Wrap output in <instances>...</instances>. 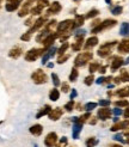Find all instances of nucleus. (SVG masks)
<instances>
[{
  "label": "nucleus",
  "instance_id": "nucleus-62",
  "mask_svg": "<svg viewBox=\"0 0 129 147\" xmlns=\"http://www.w3.org/2000/svg\"><path fill=\"white\" fill-rule=\"evenodd\" d=\"M69 147H77V146H69Z\"/></svg>",
  "mask_w": 129,
  "mask_h": 147
},
{
  "label": "nucleus",
  "instance_id": "nucleus-34",
  "mask_svg": "<svg viewBox=\"0 0 129 147\" xmlns=\"http://www.w3.org/2000/svg\"><path fill=\"white\" fill-rule=\"evenodd\" d=\"M99 67H100V65H99L98 62H92V63L90 65V67H89V71H90L91 74H93L95 72L99 71Z\"/></svg>",
  "mask_w": 129,
  "mask_h": 147
},
{
  "label": "nucleus",
  "instance_id": "nucleus-44",
  "mask_svg": "<svg viewBox=\"0 0 129 147\" xmlns=\"http://www.w3.org/2000/svg\"><path fill=\"white\" fill-rule=\"evenodd\" d=\"M86 35V31L84 30V29H78V30L74 32V37L78 38V37H85Z\"/></svg>",
  "mask_w": 129,
  "mask_h": 147
},
{
  "label": "nucleus",
  "instance_id": "nucleus-30",
  "mask_svg": "<svg viewBox=\"0 0 129 147\" xmlns=\"http://www.w3.org/2000/svg\"><path fill=\"white\" fill-rule=\"evenodd\" d=\"M68 47H69V43H68V42H64V43H62L61 47H60V48H57V54H59V55L64 54V53H66V51H67Z\"/></svg>",
  "mask_w": 129,
  "mask_h": 147
},
{
  "label": "nucleus",
  "instance_id": "nucleus-50",
  "mask_svg": "<svg viewBox=\"0 0 129 147\" xmlns=\"http://www.w3.org/2000/svg\"><path fill=\"white\" fill-rule=\"evenodd\" d=\"M77 96H78V92H77V90H75V89H73V90H72V92H71V96H69V98L74 100V98H75Z\"/></svg>",
  "mask_w": 129,
  "mask_h": 147
},
{
  "label": "nucleus",
  "instance_id": "nucleus-25",
  "mask_svg": "<svg viewBox=\"0 0 129 147\" xmlns=\"http://www.w3.org/2000/svg\"><path fill=\"white\" fill-rule=\"evenodd\" d=\"M120 35L123 36V37H128L129 36V23H122L121 28H120Z\"/></svg>",
  "mask_w": 129,
  "mask_h": 147
},
{
  "label": "nucleus",
  "instance_id": "nucleus-49",
  "mask_svg": "<svg viewBox=\"0 0 129 147\" xmlns=\"http://www.w3.org/2000/svg\"><path fill=\"white\" fill-rule=\"evenodd\" d=\"M105 83V77H100L98 79H96V84L100 85V84H104Z\"/></svg>",
  "mask_w": 129,
  "mask_h": 147
},
{
  "label": "nucleus",
  "instance_id": "nucleus-43",
  "mask_svg": "<svg viewBox=\"0 0 129 147\" xmlns=\"http://www.w3.org/2000/svg\"><path fill=\"white\" fill-rule=\"evenodd\" d=\"M114 140H115V141H118V142H121V144H127L123 134H116V135L114 136Z\"/></svg>",
  "mask_w": 129,
  "mask_h": 147
},
{
  "label": "nucleus",
  "instance_id": "nucleus-58",
  "mask_svg": "<svg viewBox=\"0 0 129 147\" xmlns=\"http://www.w3.org/2000/svg\"><path fill=\"white\" fill-rule=\"evenodd\" d=\"M110 147H123V146H122V145H111Z\"/></svg>",
  "mask_w": 129,
  "mask_h": 147
},
{
  "label": "nucleus",
  "instance_id": "nucleus-57",
  "mask_svg": "<svg viewBox=\"0 0 129 147\" xmlns=\"http://www.w3.org/2000/svg\"><path fill=\"white\" fill-rule=\"evenodd\" d=\"M117 122H120L118 116H115V117H114V123H117Z\"/></svg>",
  "mask_w": 129,
  "mask_h": 147
},
{
  "label": "nucleus",
  "instance_id": "nucleus-46",
  "mask_svg": "<svg viewBox=\"0 0 129 147\" xmlns=\"http://www.w3.org/2000/svg\"><path fill=\"white\" fill-rule=\"evenodd\" d=\"M31 36H32V35L28 31V32H25L24 35H22V36H20V40H22V41H29V40L31 38Z\"/></svg>",
  "mask_w": 129,
  "mask_h": 147
},
{
  "label": "nucleus",
  "instance_id": "nucleus-4",
  "mask_svg": "<svg viewBox=\"0 0 129 147\" xmlns=\"http://www.w3.org/2000/svg\"><path fill=\"white\" fill-rule=\"evenodd\" d=\"M31 79H32V82L36 85H42V84H46L47 83L48 77H47V73L44 71L38 68V69H36L32 73V74H31Z\"/></svg>",
  "mask_w": 129,
  "mask_h": 147
},
{
  "label": "nucleus",
  "instance_id": "nucleus-2",
  "mask_svg": "<svg viewBox=\"0 0 129 147\" xmlns=\"http://www.w3.org/2000/svg\"><path fill=\"white\" fill-rule=\"evenodd\" d=\"M116 45H117V41H111V42L104 43L103 46H100V48H99L98 51H97L98 56H100V57H108V56L111 54L112 48L116 46Z\"/></svg>",
  "mask_w": 129,
  "mask_h": 147
},
{
  "label": "nucleus",
  "instance_id": "nucleus-13",
  "mask_svg": "<svg viewBox=\"0 0 129 147\" xmlns=\"http://www.w3.org/2000/svg\"><path fill=\"white\" fill-rule=\"evenodd\" d=\"M63 111H62V109L61 108H55V109H52V111L49 113L48 117L52 121H57V120H60L61 119V116H62Z\"/></svg>",
  "mask_w": 129,
  "mask_h": 147
},
{
  "label": "nucleus",
  "instance_id": "nucleus-60",
  "mask_svg": "<svg viewBox=\"0 0 129 147\" xmlns=\"http://www.w3.org/2000/svg\"><path fill=\"white\" fill-rule=\"evenodd\" d=\"M105 1H106V3H108V4H109V5H110V4H111V0H105Z\"/></svg>",
  "mask_w": 129,
  "mask_h": 147
},
{
  "label": "nucleus",
  "instance_id": "nucleus-12",
  "mask_svg": "<svg viewBox=\"0 0 129 147\" xmlns=\"http://www.w3.org/2000/svg\"><path fill=\"white\" fill-rule=\"evenodd\" d=\"M46 22H47V18H46V17H40L38 19H36L35 23H34V25L30 28V30H29V32L32 35L35 31H37L41 26H43V24H44Z\"/></svg>",
  "mask_w": 129,
  "mask_h": 147
},
{
  "label": "nucleus",
  "instance_id": "nucleus-26",
  "mask_svg": "<svg viewBox=\"0 0 129 147\" xmlns=\"http://www.w3.org/2000/svg\"><path fill=\"white\" fill-rule=\"evenodd\" d=\"M98 142H99V140H98L97 138L91 136V138H87V139H86L85 145H86V147H96V146L98 145Z\"/></svg>",
  "mask_w": 129,
  "mask_h": 147
},
{
  "label": "nucleus",
  "instance_id": "nucleus-6",
  "mask_svg": "<svg viewBox=\"0 0 129 147\" xmlns=\"http://www.w3.org/2000/svg\"><path fill=\"white\" fill-rule=\"evenodd\" d=\"M69 29H73V20L72 19H66V20H62L57 24V34L62 35L64 32H67Z\"/></svg>",
  "mask_w": 129,
  "mask_h": 147
},
{
  "label": "nucleus",
  "instance_id": "nucleus-17",
  "mask_svg": "<svg viewBox=\"0 0 129 147\" xmlns=\"http://www.w3.org/2000/svg\"><path fill=\"white\" fill-rule=\"evenodd\" d=\"M83 130V124L81 123H73V129H72V136H73L74 140H78L80 133Z\"/></svg>",
  "mask_w": 129,
  "mask_h": 147
},
{
  "label": "nucleus",
  "instance_id": "nucleus-35",
  "mask_svg": "<svg viewBox=\"0 0 129 147\" xmlns=\"http://www.w3.org/2000/svg\"><path fill=\"white\" fill-rule=\"evenodd\" d=\"M90 119H91V114L90 113H86V114H84V115H81L80 117H79V123L84 124L85 122H89Z\"/></svg>",
  "mask_w": 129,
  "mask_h": 147
},
{
  "label": "nucleus",
  "instance_id": "nucleus-38",
  "mask_svg": "<svg viewBox=\"0 0 129 147\" xmlns=\"http://www.w3.org/2000/svg\"><path fill=\"white\" fill-rule=\"evenodd\" d=\"M95 77H93V74H90V76H87L85 78V80H84V84L85 85H87V86H91L92 84H93V82H95Z\"/></svg>",
  "mask_w": 129,
  "mask_h": 147
},
{
  "label": "nucleus",
  "instance_id": "nucleus-3",
  "mask_svg": "<svg viewBox=\"0 0 129 147\" xmlns=\"http://www.w3.org/2000/svg\"><path fill=\"white\" fill-rule=\"evenodd\" d=\"M46 50L44 48H32L30 49L29 51H26V54H25V60L29 61V62H34L36 61L37 59L43 54V53H46Z\"/></svg>",
  "mask_w": 129,
  "mask_h": 147
},
{
  "label": "nucleus",
  "instance_id": "nucleus-63",
  "mask_svg": "<svg viewBox=\"0 0 129 147\" xmlns=\"http://www.w3.org/2000/svg\"><path fill=\"white\" fill-rule=\"evenodd\" d=\"M35 147H38V146H37V145H36V146H35Z\"/></svg>",
  "mask_w": 129,
  "mask_h": 147
},
{
  "label": "nucleus",
  "instance_id": "nucleus-42",
  "mask_svg": "<svg viewBox=\"0 0 129 147\" xmlns=\"http://www.w3.org/2000/svg\"><path fill=\"white\" fill-rule=\"evenodd\" d=\"M98 14H99V11L97 9H93V10H91L87 14H86L85 18H93V17H97Z\"/></svg>",
  "mask_w": 129,
  "mask_h": 147
},
{
  "label": "nucleus",
  "instance_id": "nucleus-33",
  "mask_svg": "<svg viewBox=\"0 0 129 147\" xmlns=\"http://www.w3.org/2000/svg\"><path fill=\"white\" fill-rule=\"evenodd\" d=\"M120 79H121V82H123V83L129 82V73H128L126 69H122V71H121Z\"/></svg>",
  "mask_w": 129,
  "mask_h": 147
},
{
  "label": "nucleus",
  "instance_id": "nucleus-18",
  "mask_svg": "<svg viewBox=\"0 0 129 147\" xmlns=\"http://www.w3.org/2000/svg\"><path fill=\"white\" fill-rule=\"evenodd\" d=\"M61 10H62V7H61L60 3H59V1H55V3H53L52 5L49 6L48 14H56V13H59Z\"/></svg>",
  "mask_w": 129,
  "mask_h": 147
},
{
  "label": "nucleus",
  "instance_id": "nucleus-28",
  "mask_svg": "<svg viewBox=\"0 0 129 147\" xmlns=\"http://www.w3.org/2000/svg\"><path fill=\"white\" fill-rule=\"evenodd\" d=\"M78 77H79V72H78V69L75 67H73V68H72V71H71L69 77H68V80L71 83H74L75 80L78 79Z\"/></svg>",
  "mask_w": 129,
  "mask_h": 147
},
{
  "label": "nucleus",
  "instance_id": "nucleus-1",
  "mask_svg": "<svg viewBox=\"0 0 129 147\" xmlns=\"http://www.w3.org/2000/svg\"><path fill=\"white\" fill-rule=\"evenodd\" d=\"M92 57H93V54L91 53V51H84V53L78 54V56L74 60V67L75 68L77 67H83V66H85L89 61L92 60Z\"/></svg>",
  "mask_w": 129,
  "mask_h": 147
},
{
  "label": "nucleus",
  "instance_id": "nucleus-32",
  "mask_svg": "<svg viewBox=\"0 0 129 147\" xmlns=\"http://www.w3.org/2000/svg\"><path fill=\"white\" fill-rule=\"evenodd\" d=\"M67 145H68V139L66 136H62V138H60V140L57 141L55 147H66Z\"/></svg>",
  "mask_w": 129,
  "mask_h": 147
},
{
  "label": "nucleus",
  "instance_id": "nucleus-22",
  "mask_svg": "<svg viewBox=\"0 0 129 147\" xmlns=\"http://www.w3.org/2000/svg\"><path fill=\"white\" fill-rule=\"evenodd\" d=\"M22 48L20 47H13L10 51H9V56L12 57V59H18L20 55H22Z\"/></svg>",
  "mask_w": 129,
  "mask_h": 147
},
{
  "label": "nucleus",
  "instance_id": "nucleus-41",
  "mask_svg": "<svg viewBox=\"0 0 129 147\" xmlns=\"http://www.w3.org/2000/svg\"><path fill=\"white\" fill-rule=\"evenodd\" d=\"M64 109H66V111L71 113L72 110L74 109V100H73V99H71L68 103H66V104H64Z\"/></svg>",
  "mask_w": 129,
  "mask_h": 147
},
{
  "label": "nucleus",
  "instance_id": "nucleus-8",
  "mask_svg": "<svg viewBox=\"0 0 129 147\" xmlns=\"http://www.w3.org/2000/svg\"><path fill=\"white\" fill-rule=\"evenodd\" d=\"M57 53V48L56 47H50V48H48L47 50H46V53H44V55H43V57H42V65H47L48 63V61L52 59L55 54Z\"/></svg>",
  "mask_w": 129,
  "mask_h": 147
},
{
  "label": "nucleus",
  "instance_id": "nucleus-61",
  "mask_svg": "<svg viewBox=\"0 0 129 147\" xmlns=\"http://www.w3.org/2000/svg\"><path fill=\"white\" fill-rule=\"evenodd\" d=\"M74 1H80V0H74Z\"/></svg>",
  "mask_w": 129,
  "mask_h": 147
},
{
  "label": "nucleus",
  "instance_id": "nucleus-14",
  "mask_svg": "<svg viewBox=\"0 0 129 147\" xmlns=\"http://www.w3.org/2000/svg\"><path fill=\"white\" fill-rule=\"evenodd\" d=\"M29 131L34 135V136H41L42 133H43V126L40 123H36V124H32V126L29 128Z\"/></svg>",
  "mask_w": 129,
  "mask_h": 147
},
{
  "label": "nucleus",
  "instance_id": "nucleus-16",
  "mask_svg": "<svg viewBox=\"0 0 129 147\" xmlns=\"http://www.w3.org/2000/svg\"><path fill=\"white\" fill-rule=\"evenodd\" d=\"M117 50L121 54H129V40H123L118 43L117 46Z\"/></svg>",
  "mask_w": 129,
  "mask_h": 147
},
{
  "label": "nucleus",
  "instance_id": "nucleus-10",
  "mask_svg": "<svg viewBox=\"0 0 129 147\" xmlns=\"http://www.w3.org/2000/svg\"><path fill=\"white\" fill-rule=\"evenodd\" d=\"M59 37V34H50L48 35L47 37L44 38V41L42 42V45H43V48L44 49H48L50 47H53V43L55 42V40Z\"/></svg>",
  "mask_w": 129,
  "mask_h": 147
},
{
  "label": "nucleus",
  "instance_id": "nucleus-19",
  "mask_svg": "<svg viewBox=\"0 0 129 147\" xmlns=\"http://www.w3.org/2000/svg\"><path fill=\"white\" fill-rule=\"evenodd\" d=\"M52 107H50L49 104H46L44 107H43L42 109H40V111L36 114V119H41V117H43V116H46V115H49V113L52 111Z\"/></svg>",
  "mask_w": 129,
  "mask_h": 147
},
{
  "label": "nucleus",
  "instance_id": "nucleus-53",
  "mask_svg": "<svg viewBox=\"0 0 129 147\" xmlns=\"http://www.w3.org/2000/svg\"><path fill=\"white\" fill-rule=\"evenodd\" d=\"M123 136H124V139H126V142H127V144H129V130H128V131H126V133L123 134Z\"/></svg>",
  "mask_w": 129,
  "mask_h": 147
},
{
  "label": "nucleus",
  "instance_id": "nucleus-54",
  "mask_svg": "<svg viewBox=\"0 0 129 147\" xmlns=\"http://www.w3.org/2000/svg\"><path fill=\"white\" fill-rule=\"evenodd\" d=\"M92 120H89V123L90 124H96L97 123V119H95V117H91Z\"/></svg>",
  "mask_w": 129,
  "mask_h": 147
},
{
  "label": "nucleus",
  "instance_id": "nucleus-55",
  "mask_svg": "<svg viewBox=\"0 0 129 147\" xmlns=\"http://www.w3.org/2000/svg\"><path fill=\"white\" fill-rule=\"evenodd\" d=\"M6 3H16V4H19V5H20L22 0H7Z\"/></svg>",
  "mask_w": 129,
  "mask_h": 147
},
{
  "label": "nucleus",
  "instance_id": "nucleus-29",
  "mask_svg": "<svg viewBox=\"0 0 129 147\" xmlns=\"http://www.w3.org/2000/svg\"><path fill=\"white\" fill-rule=\"evenodd\" d=\"M97 105H98V103H96V102H89V103H86V104L84 105V110L86 113H90V111H92L93 109H96Z\"/></svg>",
  "mask_w": 129,
  "mask_h": 147
},
{
  "label": "nucleus",
  "instance_id": "nucleus-64",
  "mask_svg": "<svg viewBox=\"0 0 129 147\" xmlns=\"http://www.w3.org/2000/svg\"><path fill=\"white\" fill-rule=\"evenodd\" d=\"M0 3H1V0H0Z\"/></svg>",
  "mask_w": 129,
  "mask_h": 147
},
{
  "label": "nucleus",
  "instance_id": "nucleus-27",
  "mask_svg": "<svg viewBox=\"0 0 129 147\" xmlns=\"http://www.w3.org/2000/svg\"><path fill=\"white\" fill-rule=\"evenodd\" d=\"M116 94H117L120 98H126V97H128V96H129V86H126V87H123V89L117 90Z\"/></svg>",
  "mask_w": 129,
  "mask_h": 147
},
{
  "label": "nucleus",
  "instance_id": "nucleus-23",
  "mask_svg": "<svg viewBox=\"0 0 129 147\" xmlns=\"http://www.w3.org/2000/svg\"><path fill=\"white\" fill-rule=\"evenodd\" d=\"M60 98V91L56 89V87H54V89L50 90L49 92V99L52 100V102H56V100H59Z\"/></svg>",
  "mask_w": 129,
  "mask_h": 147
},
{
  "label": "nucleus",
  "instance_id": "nucleus-52",
  "mask_svg": "<svg viewBox=\"0 0 129 147\" xmlns=\"http://www.w3.org/2000/svg\"><path fill=\"white\" fill-rule=\"evenodd\" d=\"M123 115H124L126 119H129V107H127V109L123 111Z\"/></svg>",
  "mask_w": 129,
  "mask_h": 147
},
{
  "label": "nucleus",
  "instance_id": "nucleus-47",
  "mask_svg": "<svg viewBox=\"0 0 129 147\" xmlns=\"http://www.w3.org/2000/svg\"><path fill=\"white\" fill-rule=\"evenodd\" d=\"M61 90H62V92L67 93V92L69 91V85H68V83H62V84H61Z\"/></svg>",
  "mask_w": 129,
  "mask_h": 147
},
{
  "label": "nucleus",
  "instance_id": "nucleus-59",
  "mask_svg": "<svg viewBox=\"0 0 129 147\" xmlns=\"http://www.w3.org/2000/svg\"><path fill=\"white\" fill-rule=\"evenodd\" d=\"M124 65H129V57L127 59V60H124Z\"/></svg>",
  "mask_w": 129,
  "mask_h": 147
},
{
  "label": "nucleus",
  "instance_id": "nucleus-11",
  "mask_svg": "<svg viewBox=\"0 0 129 147\" xmlns=\"http://www.w3.org/2000/svg\"><path fill=\"white\" fill-rule=\"evenodd\" d=\"M123 65H124V60L122 57H120V56L112 57V62H111V66H110L111 72H116L121 66H123Z\"/></svg>",
  "mask_w": 129,
  "mask_h": 147
},
{
  "label": "nucleus",
  "instance_id": "nucleus-39",
  "mask_svg": "<svg viewBox=\"0 0 129 147\" xmlns=\"http://www.w3.org/2000/svg\"><path fill=\"white\" fill-rule=\"evenodd\" d=\"M69 54H62V55H59V57H57V63H63V62H66L68 59H69Z\"/></svg>",
  "mask_w": 129,
  "mask_h": 147
},
{
  "label": "nucleus",
  "instance_id": "nucleus-40",
  "mask_svg": "<svg viewBox=\"0 0 129 147\" xmlns=\"http://www.w3.org/2000/svg\"><path fill=\"white\" fill-rule=\"evenodd\" d=\"M122 12H123V7L122 6H115L111 9V13L115 14V16H118V14H121Z\"/></svg>",
  "mask_w": 129,
  "mask_h": 147
},
{
  "label": "nucleus",
  "instance_id": "nucleus-15",
  "mask_svg": "<svg viewBox=\"0 0 129 147\" xmlns=\"http://www.w3.org/2000/svg\"><path fill=\"white\" fill-rule=\"evenodd\" d=\"M129 127V121L128 120H124V121H120L117 123H114L112 127L110 128L111 131H117V130H121V129H126Z\"/></svg>",
  "mask_w": 129,
  "mask_h": 147
},
{
  "label": "nucleus",
  "instance_id": "nucleus-9",
  "mask_svg": "<svg viewBox=\"0 0 129 147\" xmlns=\"http://www.w3.org/2000/svg\"><path fill=\"white\" fill-rule=\"evenodd\" d=\"M111 114H112L111 109H109V108H102V109H99L97 111V117L99 120H102V121H106V120H109L111 117Z\"/></svg>",
  "mask_w": 129,
  "mask_h": 147
},
{
  "label": "nucleus",
  "instance_id": "nucleus-45",
  "mask_svg": "<svg viewBox=\"0 0 129 147\" xmlns=\"http://www.w3.org/2000/svg\"><path fill=\"white\" fill-rule=\"evenodd\" d=\"M98 104L102 107V108H108V107L111 104V102H110L109 99H100V100L98 102Z\"/></svg>",
  "mask_w": 129,
  "mask_h": 147
},
{
  "label": "nucleus",
  "instance_id": "nucleus-24",
  "mask_svg": "<svg viewBox=\"0 0 129 147\" xmlns=\"http://www.w3.org/2000/svg\"><path fill=\"white\" fill-rule=\"evenodd\" d=\"M84 22H85V17L84 16H80V14H77L74 20H73V29L80 28L84 24Z\"/></svg>",
  "mask_w": 129,
  "mask_h": 147
},
{
  "label": "nucleus",
  "instance_id": "nucleus-37",
  "mask_svg": "<svg viewBox=\"0 0 129 147\" xmlns=\"http://www.w3.org/2000/svg\"><path fill=\"white\" fill-rule=\"evenodd\" d=\"M115 105H116L117 108H127V107H129V102L126 100V99L116 100V102H115Z\"/></svg>",
  "mask_w": 129,
  "mask_h": 147
},
{
  "label": "nucleus",
  "instance_id": "nucleus-36",
  "mask_svg": "<svg viewBox=\"0 0 129 147\" xmlns=\"http://www.w3.org/2000/svg\"><path fill=\"white\" fill-rule=\"evenodd\" d=\"M52 80H53L54 87H57V86L61 85V82H60V79H59V76H57L56 73H52Z\"/></svg>",
  "mask_w": 129,
  "mask_h": 147
},
{
  "label": "nucleus",
  "instance_id": "nucleus-48",
  "mask_svg": "<svg viewBox=\"0 0 129 147\" xmlns=\"http://www.w3.org/2000/svg\"><path fill=\"white\" fill-rule=\"evenodd\" d=\"M112 114L115 115V116H120V115H122L123 114V111H122V109H120V108H115V109H112Z\"/></svg>",
  "mask_w": 129,
  "mask_h": 147
},
{
  "label": "nucleus",
  "instance_id": "nucleus-5",
  "mask_svg": "<svg viewBox=\"0 0 129 147\" xmlns=\"http://www.w3.org/2000/svg\"><path fill=\"white\" fill-rule=\"evenodd\" d=\"M116 23H117V22L115 19H105L104 22H100L97 26L92 28V34H98L100 31L105 30V29H110V28L116 25Z\"/></svg>",
  "mask_w": 129,
  "mask_h": 147
},
{
  "label": "nucleus",
  "instance_id": "nucleus-56",
  "mask_svg": "<svg viewBox=\"0 0 129 147\" xmlns=\"http://www.w3.org/2000/svg\"><path fill=\"white\" fill-rule=\"evenodd\" d=\"M47 67H48V68H53V67H54V63H53V62H48V63H47Z\"/></svg>",
  "mask_w": 129,
  "mask_h": 147
},
{
  "label": "nucleus",
  "instance_id": "nucleus-51",
  "mask_svg": "<svg viewBox=\"0 0 129 147\" xmlns=\"http://www.w3.org/2000/svg\"><path fill=\"white\" fill-rule=\"evenodd\" d=\"M98 72H99V73H102V74H104V73L106 72V66H100Z\"/></svg>",
  "mask_w": 129,
  "mask_h": 147
},
{
  "label": "nucleus",
  "instance_id": "nucleus-20",
  "mask_svg": "<svg viewBox=\"0 0 129 147\" xmlns=\"http://www.w3.org/2000/svg\"><path fill=\"white\" fill-rule=\"evenodd\" d=\"M84 47V37H78L75 38V42L72 45V49L73 51H79L81 50V48Z\"/></svg>",
  "mask_w": 129,
  "mask_h": 147
},
{
  "label": "nucleus",
  "instance_id": "nucleus-7",
  "mask_svg": "<svg viewBox=\"0 0 129 147\" xmlns=\"http://www.w3.org/2000/svg\"><path fill=\"white\" fill-rule=\"evenodd\" d=\"M57 141H59L57 134L55 131H50V133H48L44 138V146L46 147H55Z\"/></svg>",
  "mask_w": 129,
  "mask_h": 147
},
{
  "label": "nucleus",
  "instance_id": "nucleus-21",
  "mask_svg": "<svg viewBox=\"0 0 129 147\" xmlns=\"http://www.w3.org/2000/svg\"><path fill=\"white\" fill-rule=\"evenodd\" d=\"M98 45V38L96 37V36H92V37L87 38V41L85 42V45H84V48L85 49H90L92 47H95Z\"/></svg>",
  "mask_w": 129,
  "mask_h": 147
},
{
  "label": "nucleus",
  "instance_id": "nucleus-31",
  "mask_svg": "<svg viewBox=\"0 0 129 147\" xmlns=\"http://www.w3.org/2000/svg\"><path fill=\"white\" fill-rule=\"evenodd\" d=\"M56 23H57L56 20H50L49 23L46 25V30H48L49 32H54V30H55V26L57 25Z\"/></svg>",
  "mask_w": 129,
  "mask_h": 147
}]
</instances>
